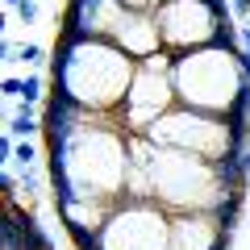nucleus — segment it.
Returning a JSON list of instances; mask_svg holds the SVG:
<instances>
[{
	"label": "nucleus",
	"mask_w": 250,
	"mask_h": 250,
	"mask_svg": "<svg viewBox=\"0 0 250 250\" xmlns=\"http://www.w3.org/2000/svg\"><path fill=\"white\" fill-rule=\"evenodd\" d=\"M54 205L62 200H121L129 179V129L117 117H92L83 129L46 146Z\"/></svg>",
	"instance_id": "1"
},
{
	"label": "nucleus",
	"mask_w": 250,
	"mask_h": 250,
	"mask_svg": "<svg viewBox=\"0 0 250 250\" xmlns=\"http://www.w3.org/2000/svg\"><path fill=\"white\" fill-rule=\"evenodd\" d=\"M138 59L108 38H59L50 59V92H62L96 117H117Z\"/></svg>",
	"instance_id": "2"
},
{
	"label": "nucleus",
	"mask_w": 250,
	"mask_h": 250,
	"mask_svg": "<svg viewBox=\"0 0 250 250\" xmlns=\"http://www.w3.org/2000/svg\"><path fill=\"white\" fill-rule=\"evenodd\" d=\"M175 104L213 117H250V62L238 42H213L171 54Z\"/></svg>",
	"instance_id": "3"
},
{
	"label": "nucleus",
	"mask_w": 250,
	"mask_h": 250,
	"mask_svg": "<svg viewBox=\"0 0 250 250\" xmlns=\"http://www.w3.org/2000/svg\"><path fill=\"white\" fill-rule=\"evenodd\" d=\"M146 188H150V200L167 213H221L229 200L246 196L221 179L213 159L171 150V146H154Z\"/></svg>",
	"instance_id": "4"
},
{
	"label": "nucleus",
	"mask_w": 250,
	"mask_h": 250,
	"mask_svg": "<svg viewBox=\"0 0 250 250\" xmlns=\"http://www.w3.org/2000/svg\"><path fill=\"white\" fill-rule=\"evenodd\" d=\"M154 146H171V150H188L200 159H225L229 150H242L250 142V121L246 117H213V113H196V108H167L159 121L146 129Z\"/></svg>",
	"instance_id": "5"
},
{
	"label": "nucleus",
	"mask_w": 250,
	"mask_h": 250,
	"mask_svg": "<svg viewBox=\"0 0 250 250\" xmlns=\"http://www.w3.org/2000/svg\"><path fill=\"white\" fill-rule=\"evenodd\" d=\"M159 42L167 54H184L213 42H238V21L225 0H163L154 9Z\"/></svg>",
	"instance_id": "6"
},
{
	"label": "nucleus",
	"mask_w": 250,
	"mask_h": 250,
	"mask_svg": "<svg viewBox=\"0 0 250 250\" xmlns=\"http://www.w3.org/2000/svg\"><path fill=\"white\" fill-rule=\"evenodd\" d=\"M167 108H175V88H171V54L154 50L138 59V71L125 88V100L117 108V121L129 134H146Z\"/></svg>",
	"instance_id": "7"
},
{
	"label": "nucleus",
	"mask_w": 250,
	"mask_h": 250,
	"mask_svg": "<svg viewBox=\"0 0 250 250\" xmlns=\"http://www.w3.org/2000/svg\"><path fill=\"white\" fill-rule=\"evenodd\" d=\"M167 208L150 196H121L96 233L100 250H167Z\"/></svg>",
	"instance_id": "8"
},
{
	"label": "nucleus",
	"mask_w": 250,
	"mask_h": 250,
	"mask_svg": "<svg viewBox=\"0 0 250 250\" xmlns=\"http://www.w3.org/2000/svg\"><path fill=\"white\" fill-rule=\"evenodd\" d=\"M167 250H229V229L217 213H171Z\"/></svg>",
	"instance_id": "9"
},
{
	"label": "nucleus",
	"mask_w": 250,
	"mask_h": 250,
	"mask_svg": "<svg viewBox=\"0 0 250 250\" xmlns=\"http://www.w3.org/2000/svg\"><path fill=\"white\" fill-rule=\"evenodd\" d=\"M117 17H121L117 0H67L59 38H108Z\"/></svg>",
	"instance_id": "10"
},
{
	"label": "nucleus",
	"mask_w": 250,
	"mask_h": 250,
	"mask_svg": "<svg viewBox=\"0 0 250 250\" xmlns=\"http://www.w3.org/2000/svg\"><path fill=\"white\" fill-rule=\"evenodd\" d=\"M108 42H117L129 59H146V54L163 50L159 25H154V13H138V9H121V17H117Z\"/></svg>",
	"instance_id": "11"
},
{
	"label": "nucleus",
	"mask_w": 250,
	"mask_h": 250,
	"mask_svg": "<svg viewBox=\"0 0 250 250\" xmlns=\"http://www.w3.org/2000/svg\"><path fill=\"white\" fill-rule=\"evenodd\" d=\"M92 117H96V113L80 108L75 100L62 96V92H50V96L42 100V142L46 146H59L62 138H71L75 129H83Z\"/></svg>",
	"instance_id": "12"
},
{
	"label": "nucleus",
	"mask_w": 250,
	"mask_h": 250,
	"mask_svg": "<svg viewBox=\"0 0 250 250\" xmlns=\"http://www.w3.org/2000/svg\"><path fill=\"white\" fill-rule=\"evenodd\" d=\"M113 205H108V200H62V205H54V208H59L67 233H100V225H104V217H108Z\"/></svg>",
	"instance_id": "13"
},
{
	"label": "nucleus",
	"mask_w": 250,
	"mask_h": 250,
	"mask_svg": "<svg viewBox=\"0 0 250 250\" xmlns=\"http://www.w3.org/2000/svg\"><path fill=\"white\" fill-rule=\"evenodd\" d=\"M34 134H42V113H34V104L17 100V113H13V121H9V138L21 142V138H34Z\"/></svg>",
	"instance_id": "14"
},
{
	"label": "nucleus",
	"mask_w": 250,
	"mask_h": 250,
	"mask_svg": "<svg viewBox=\"0 0 250 250\" xmlns=\"http://www.w3.org/2000/svg\"><path fill=\"white\" fill-rule=\"evenodd\" d=\"M38 188H42V171H38V163L34 167H21L17 171V196L25 192V196H38Z\"/></svg>",
	"instance_id": "15"
},
{
	"label": "nucleus",
	"mask_w": 250,
	"mask_h": 250,
	"mask_svg": "<svg viewBox=\"0 0 250 250\" xmlns=\"http://www.w3.org/2000/svg\"><path fill=\"white\" fill-rule=\"evenodd\" d=\"M38 163V146L29 142V138H21V142H13V167H34Z\"/></svg>",
	"instance_id": "16"
},
{
	"label": "nucleus",
	"mask_w": 250,
	"mask_h": 250,
	"mask_svg": "<svg viewBox=\"0 0 250 250\" xmlns=\"http://www.w3.org/2000/svg\"><path fill=\"white\" fill-rule=\"evenodd\" d=\"M9 59H17V62H25V67H38V62L46 59V50L38 42H21V46H13V54Z\"/></svg>",
	"instance_id": "17"
},
{
	"label": "nucleus",
	"mask_w": 250,
	"mask_h": 250,
	"mask_svg": "<svg viewBox=\"0 0 250 250\" xmlns=\"http://www.w3.org/2000/svg\"><path fill=\"white\" fill-rule=\"evenodd\" d=\"M21 92H25V80H21V75H9V80H0V96L21 100Z\"/></svg>",
	"instance_id": "18"
},
{
	"label": "nucleus",
	"mask_w": 250,
	"mask_h": 250,
	"mask_svg": "<svg viewBox=\"0 0 250 250\" xmlns=\"http://www.w3.org/2000/svg\"><path fill=\"white\" fill-rule=\"evenodd\" d=\"M21 80H25V92H21V100H25V104L42 100V80H38V75H21Z\"/></svg>",
	"instance_id": "19"
},
{
	"label": "nucleus",
	"mask_w": 250,
	"mask_h": 250,
	"mask_svg": "<svg viewBox=\"0 0 250 250\" xmlns=\"http://www.w3.org/2000/svg\"><path fill=\"white\" fill-rule=\"evenodd\" d=\"M13 13L21 17V25H29V21H38V4H34V0H21V4H17Z\"/></svg>",
	"instance_id": "20"
},
{
	"label": "nucleus",
	"mask_w": 250,
	"mask_h": 250,
	"mask_svg": "<svg viewBox=\"0 0 250 250\" xmlns=\"http://www.w3.org/2000/svg\"><path fill=\"white\" fill-rule=\"evenodd\" d=\"M117 4H121V9H138V13H154L163 0H117Z\"/></svg>",
	"instance_id": "21"
},
{
	"label": "nucleus",
	"mask_w": 250,
	"mask_h": 250,
	"mask_svg": "<svg viewBox=\"0 0 250 250\" xmlns=\"http://www.w3.org/2000/svg\"><path fill=\"white\" fill-rule=\"evenodd\" d=\"M0 196H17V175H9L4 167H0Z\"/></svg>",
	"instance_id": "22"
},
{
	"label": "nucleus",
	"mask_w": 250,
	"mask_h": 250,
	"mask_svg": "<svg viewBox=\"0 0 250 250\" xmlns=\"http://www.w3.org/2000/svg\"><path fill=\"white\" fill-rule=\"evenodd\" d=\"M229 17H233V21L250 17V0H229Z\"/></svg>",
	"instance_id": "23"
},
{
	"label": "nucleus",
	"mask_w": 250,
	"mask_h": 250,
	"mask_svg": "<svg viewBox=\"0 0 250 250\" xmlns=\"http://www.w3.org/2000/svg\"><path fill=\"white\" fill-rule=\"evenodd\" d=\"M4 163H13V138L9 134H0V167Z\"/></svg>",
	"instance_id": "24"
},
{
	"label": "nucleus",
	"mask_w": 250,
	"mask_h": 250,
	"mask_svg": "<svg viewBox=\"0 0 250 250\" xmlns=\"http://www.w3.org/2000/svg\"><path fill=\"white\" fill-rule=\"evenodd\" d=\"M238 50L246 54V62H250V25H238Z\"/></svg>",
	"instance_id": "25"
},
{
	"label": "nucleus",
	"mask_w": 250,
	"mask_h": 250,
	"mask_svg": "<svg viewBox=\"0 0 250 250\" xmlns=\"http://www.w3.org/2000/svg\"><path fill=\"white\" fill-rule=\"evenodd\" d=\"M238 167H242V175H250V142L238 150Z\"/></svg>",
	"instance_id": "26"
},
{
	"label": "nucleus",
	"mask_w": 250,
	"mask_h": 250,
	"mask_svg": "<svg viewBox=\"0 0 250 250\" xmlns=\"http://www.w3.org/2000/svg\"><path fill=\"white\" fill-rule=\"evenodd\" d=\"M9 54H13V46L4 42V38H0V62H9Z\"/></svg>",
	"instance_id": "27"
},
{
	"label": "nucleus",
	"mask_w": 250,
	"mask_h": 250,
	"mask_svg": "<svg viewBox=\"0 0 250 250\" xmlns=\"http://www.w3.org/2000/svg\"><path fill=\"white\" fill-rule=\"evenodd\" d=\"M4 29H9V13H0V38H4Z\"/></svg>",
	"instance_id": "28"
},
{
	"label": "nucleus",
	"mask_w": 250,
	"mask_h": 250,
	"mask_svg": "<svg viewBox=\"0 0 250 250\" xmlns=\"http://www.w3.org/2000/svg\"><path fill=\"white\" fill-rule=\"evenodd\" d=\"M4 4H9V9H17V4H21V0H4Z\"/></svg>",
	"instance_id": "29"
},
{
	"label": "nucleus",
	"mask_w": 250,
	"mask_h": 250,
	"mask_svg": "<svg viewBox=\"0 0 250 250\" xmlns=\"http://www.w3.org/2000/svg\"><path fill=\"white\" fill-rule=\"evenodd\" d=\"M0 200H4V196H0Z\"/></svg>",
	"instance_id": "30"
}]
</instances>
